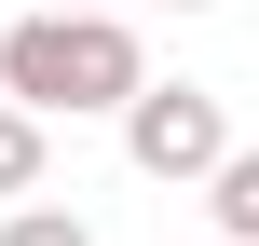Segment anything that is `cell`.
Wrapping results in <instances>:
<instances>
[{
  "label": "cell",
  "instance_id": "cell-1",
  "mask_svg": "<svg viewBox=\"0 0 259 246\" xmlns=\"http://www.w3.org/2000/svg\"><path fill=\"white\" fill-rule=\"evenodd\" d=\"M137 82H150V55H137V27H123L109 0H41L27 27H0V96H27L41 123H55V110H68V123H82V110H123Z\"/></svg>",
  "mask_w": 259,
  "mask_h": 246
},
{
  "label": "cell",
  "instance_id": "cell-2",
  "mask_svg": "<svg viewBox=\"0 0 259 246\" xmlns=\"http://www.w3.org/2000/svg\"><path fill=\"white\" fill-rule=\"evenodd\" d=\"M123 151H137V178H219V151H232V110L205 96V82H137L123 96Z\"/></svg>",
  "mask_w": 259,
  "mask_h": 246
},
{
  "label": "cell",
  "instance_id": "cell-3",
  "mask_svg": "<svg viewBox=\"0 0 259 246\" xmlns=\"http://www.w3.org/2000/svg\"><path fill=\"white\" fill-rule=\"evenodd\" d=\"M27 192H41V110L0 96V205H27Z\"/></svg>",
  "mask_w": 259,
  "mask_h": 246
},
{
  "label": "cell",
  "instance_id": "cell-4",
  "mask_svg": "<svg viewBox=\"0 0 259 246\" xmlns=\"http://www.w3.org/2000/svg\"><path fill=\"white\" fill-rule=\"evenodd\" d=\"M205 205H219V233H232V246H259V151H219Z\"/></svg>",
  "mask_w": 259,
  "mask_h": 246
},
{
  "label": "cell",
  "instance_id": "cell-5",
  "mask_svg": "<svg viewBox=\"0 0 259 246\" xmlns=\"http://www.w3.org/2000/svg\"><path fill=\"white\" fill-rule=\"evenodd\" d=\"M0 246H96V233H82L68 205H14V219H0Z\"/></svg>",
  "mask_w": 259,
  "mask_h": 246
},
{
  "label": "cell",
  "instance_id": "cell-6",
  "mask_svg": "<svg viewBox=\"0 0 259 246\" xmlns=\"http://www.w3.org/2000/svg\"><path fill=\"white\" fill-rule=\"evenodd\" d=\"M178 14H205V0H178Z\"/></svg>",
  "mask_w": 259,
  "mask_h": 246
},
{
  "label": "cell",
  "instance_id": "cell-7",
  "mask_svg": "<svg viewBox=\"0 0 259 246\" xmlns=\"http://www.w3.org/2000/svg\"><path fill=\"white\" fill-rule=\"evenodd\" d=\"M219 246H232V233H219Z\"/></svg>",
  "mask_w": 259,
  "mask_h": 246
}]
</instances>
